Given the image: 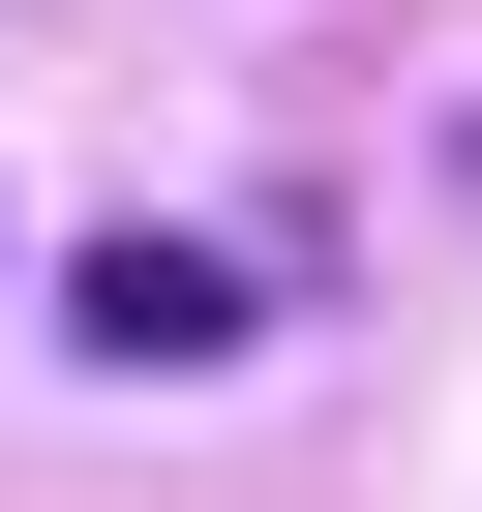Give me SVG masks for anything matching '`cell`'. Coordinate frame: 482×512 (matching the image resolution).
<instances>
[{
	"label": "cell",
	"mask_w": 482,
	"mask_h": 512,
	"mask_svg": "<svg viewBox=\"0 0 482 512\" xmlns=\"http://www.w3.org/2000/svg\"><path fill=\"white\" fill-rule=\"evenodd\" d=\"M61 332L181 392V362H241V272H211V241H91V272H61Z\"/></svg>",
	"instance_id": "1"
}]
</instances>
